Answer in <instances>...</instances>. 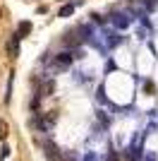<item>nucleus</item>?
Masks as SVG:
<instances>
[{"instance_id": "obj_2", "label": "nucleus", "mask_w": 158, "mask_h": 161, "mask_svg": "<svg viewBox=\"0 0 158 161\" xmlns=\"http://www.w3.org/2000/svg\"><path fill=\"white\" fill-rule=\"evenodd\" d=\"M74 55L67 53V51H62V53H58L55 58H53V70H67V67L72 65Z\"/></svg>"}, {"instance_id": "obj_1", "label": "nucleus", "mask_w": 158, "mask_h": 161, "mask_svg": "<svg viewBox=\"0 0 158 161\" xmlns=\"http://www.w3.org/2000/svg\"><path fill=\"white\" fill-rule=\"evenodd\" d=\"M91 41H93L98 48L108 51V48H115V46H118L120 41H122V36H118V34H113V31H101L98 36H93Z\"/></svg>"}, {"instance_id": "obj_3", "label": "nucleus", "mask_w": 158, "mask_h": 161, "mask_svg": "<svg viewBox=\"0 0 158 161\" xmlns=\"http://www.w3.org/2000/svg\"><path fill=\"white\" fill-rule=\"evenodd\" d=\"M110 22H113V27H115V29H127L132 24V14L129 12H115L110 17Z\"/></svg>"}, {"instance_id": "obj_8", "label": "nucleus", "mask_w": 158, "mask_h": 161, "mask_svg": "<svg viewBox=\"0 0 158 161\" xmlns=\"http://www.w3.org/2000/svg\"><path fill=\"white\" fill-rule=\"evenodd\" d=\"M5 135H7V125L5 120H0V140H5Z\"/></svg>"}, {"instance_id": "obj_9", "label": "nucleus", "mask_w": 158, "mask_h": 161, "mask_svg": "<svg viewBox=\"0 0 158 161\" xmlns=\"http://www.w3.org/2000/svg\"><path fill=\"white\" fill-rule=\"evenodd\" d=\"M144 161H156V154H153V152H146V154H144Z\"/></svg>"}, {"instance_id": "obj_4", "label": "nucleus", "mask_w": 158, "mask_h": 161, "mask_svg": "<svg viewBox=\"0 0 158 161\" xmlns=\"http://www.w3.org/2000/svg\"><path fill=\"white\" fill-rule=\"evenodd\" d=\"M19 34H12V39L7 41V53H10V58H17L19 55Z\"/></svg>"}, {"instance_id": "obj_7", "label": "nucleus", "mask_w": 158, "mask_h": 161, "mask_svg": "<svg viewBox=\"0 0 158 161\" xmlns=\"http://www.w3.org/2000/svg\"><path fill=\"white\" fill-rule=\"evenodd\" d=\"M141 5H144V10H149V12H153V10H156V7H158V3H156V0H141Z\"/></svg>"}, {"instance_id": "obj_5", "label": "nucleus", "mask_w": 158, "mask_h": 161, "mask_svg": "<svg viewBox=\"0 0 158 161\" xmlns=\"http://www.w3.org/2000/svg\"><path fill=\"white\" fill-rule=\"evenodd\" d=\"M17 34H19V36H26V34H31V22H19V27H17Z\"/></svg>"}, {"instance_id": "obj_6", "label": "nucleus", "mask_w": 158, "mask_h": 161, "mask_svg": "<svg viewBox=\"0 0 158 161\" xmlns=\"http://www.w3.org/2000/svg\"><path fill=\"white\" fill-rule=\"evenodd\" d=\"M74 12V5H65V7H60V17H72Z\"/></svg>"}]
</instances>
